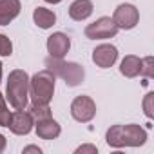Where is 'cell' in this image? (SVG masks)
<instances>
[{"instance_id":"25","label":"cell","mask_w":154,"mask_h":154,"mask_svg":"<svg viewBox=\"0 0 154 154\" xmlns=\"http://www.w3.org/2000/svg\"><path fill=\"white\" fill-rule=\"evenodd\" d=\"M0 82H2V62H0Z\"/></svg>"},{"instance_id":"13","label":"cell","mask_w":154,"mask_h":154,"mask_svg":"<svg viewBox=\"0 0 154 154\" xmlns=\"http://www.w3.org/2000/svg\"><path fill=\"white\" fill-rule=\"evenodd\" d=\"M93 9H94V6L91 0H74L69 6V17L76 22H82L93 15Z\"/></svg>"},{"instance_id":"18","label":"cell","mask_w":154,"mask_h":154,"mask_svg":"<svg viewBox=\"0 0 154 154\" xmlns=\"http://www.w3.org/2000/svg\"><path fill=\"white\" fill-rule=\"evenodd\" d=\"M9 120H11V111L8 109L6 96L0 93V125H2V127H8V125H9Z\"/></svg>"},{"instance_id":"5","label":"cell","mask_w":154,"mask_h":154,"mask_svg":"<svg viewBox=\"0 0 154 154\" xmlns=\"http://www.w3.org/2000/svg\"><path fill=\"white\" fill-rule=\"evenodd\" d=\"M71 116L80 122V123H87L96 116V103L91 96L87 94H80L76 96L71 103Z\"/></svg>"},{"instance_id":"12","label":"cell","mask_w":154,"mask_h":154,"mask_svg":"<svg viewBox=\"0 0 154 154\" xmlns=\"http://www.w3.org/2000/svg\"><path fill=\"white\" fill-rule=\"evenodd\" d=\"M20 0H0V26H8L20 15Z\"/></svg>"},{"instance_id":"22","label":"cell","mask_w":154,"mask_h":154,"mask_svg":"<svg viewBox=\"0 0 154 154\" xmlns=\"http://www.w3.org/2000/svg\"><path fill=\"white\" fill-rule=\"evenodd\" d=\"M6 145H8V141H6V136H4V134H0V152H4Z\"/></svg>"},{"instance_id":"15","label":"cell","mask_w":154,"mask_h":154,"mask_svg":"<svg viewBox=\"0 0 154 154\" xmlns=\"http://www.w3.org/2000/svg\"><path fill=\"white\" fill-rule=\"evenodd\" d=\"M33 20H35V24H36L40 29H49V27L54 26L56 15H54V11L47 9V8H36V9L33 11Z\"/></svg>"},{"instance_id":"9","label":"cell","mask_w":154,"mask_h":154,"mask_svg":"<svg viewBox=\"0 0 154 154\" xmlns=\"http://www.w3.org/2000/svg\"><path fill=\"white\" fill-rule=\"evenodd\" d=\"M116 60H118V49L112 44H102L93 51V62L102 69L112 67Z\"/></svg>"},{"instance_id":"3","label":"cell","mask_w":154,"mask_h":154,"mask_svg":"<svg viewBox=\"0 0 154 154\" xmlns=\"http://www.w3.org/2000/svg\"><path fill=\"white\" fill-rule=\"evenodd\" d=\"M45 69H49L54 76L62 78L69 87H76L80 85L85 78V71L80 63L76 62H65L63 58H53V56H47L45 62H44Z\"/></svg>"},{"instance_id":"14","label":"cell","mask_w":154,"mask_h":154,"mask_svg":"<svg viewBox=\"0 0 154 154\" xmlns=\"http://www.w3.org/2000/svg\"><path fill=\"white\" fill-rule=\"evenodd\" d=\"M140 69H141V58H138L134 54H127L120 63V72L125 78H136V76H140Z\"/></svg>"},{"instance_id":"17","label":"cell","mask_w":154,"mask_h":154,"mask_svg":"<svg viewBox=\"0 0 154 154\" xmlns=\"http://www.w3.org/2000/svg\"><path fill=\"white\" fill-rule=\"evenodd\" d=\"M140 74L143 76L145 80H150L152 76H154V58H152V56L141 58V69H140Z\"/></svg>"},{"instance_id":"24","label":"cell","mask_w":154,"mask_h":154,"mask_svg":"<svg viewBox=\"0 0 154 154\" xmlns=\"http://www.w3.org/2000/svg\"><path fill=\"white\" fill-rule=\"evenodd\" d=\"M44 2H49V4H60L62 0H44Z\"/></svg>"},{"instance_id":"6","label":"cell","mask_w":154,"mask_h":154,"mask_svg":"<svg viewBox=\"0 0 154 154\" xmlns=\"http://www.w3.org/2000/svg\"><path fill=\"white\" fill-rule=\"evenodd\" d=\"M118 31L120 29L116 27V24L112 22L111 17H102L85 27V36L89 40H107V38L116 36Z\"/></svg>"},{"instance_id":"19","label":"cell","mask_w":154,"mask_h":154,"mask_svg":"<svg viewBox=\"0 0 154 154\" xmlns=\"http://www.w3.org/2000/svg\"><path fill=\"white\" fill-rule=\"evenodd\" d=\"M11 54H13V42L6 35H0V56H11Z\"/></svg>"},{"instance_id":"10","label":"cell","mask_w":154,"mask_h":154,"mask_svg":"<svg viewBox=\"0 0 154 154\" xmlns=\"http://www.w3.org/2000/svg\"><path fill=\"white\" fill-rule=\"evenodd\" d=\"M71 49V38L65 33H53L47 38V53L53 58H63Z\"/></svg>"},{"instance_id":"7","label":"cell","mask_w":154,"mask_h":154,"mask_svg":"<svg viewBox=\"0 0 154 154\" xmlns=\"http://www.w3.org/2000/svg\"><path fill=\"white\" fill-rule=\"evenodd\" d=\"M112 22L116 24L118 29H125V31L134 29L138 26V22H140V11L132 4H120L114 9Z\"/></svg>"},{"instance_id":"4","label":"cell","mask_w":154,"mask_h":154,"mask_svg":"<svg viewBox=\"0 0 154 154\" xmlns=\"http://www.w3.org/2000/svg\"><path fill=\"white\" fill-rule=\"evenodd\" d=\"M56 76L49 69H42L29 78V96L33 103H49L54 94Z\"/></svg>"},{"instance_id":"21","label":"cell","mask_w":154,"mask_h":154,"mask_svg":"<svg viewBox=\"0 0 154 154\" xmlns=\"http://www.w3.org/2000/svg\"><path fill=\"white\" fill-rule=\"evenodd\" d=\"M84 152H91V154H96V152H98V149H96V145H91V143L80 145L78 149H76V154H84Z\"/></svg>"},{"instance_id":"23","label":"cell","mask_w":154,"mask_h":154,"mask_svg":"<svg viewBox=\"0 0 154 154\" xmlns=\"http://www.w3.org/2000/svg\"><path fill=\"white\" fill-rule=\"evenodd\" d=\"M24 152H38V154H40L42 150H40L38 147H35V145H29V147H26V149H24Z\"/></svg>"},{"instance_id":"11","label":"cell","mask_w":154,"mask_h":154,"mask_svg":"<svg viewBox=\"0 0 154 154\" xmlns=\"http://www.w3.org/2000/svg\"><path fill=\"white\" fill-rule=\"evenodd\" d=\"M35 129H36V136L42 140H54L60 136L62 127L56 120H53V116L44 118V120H36L35 122Z\"/></svg>"},{"instance_id":"1","label":"cell","mask_w":154,"mask_h":154,"mask_svg":"<svg viewBox=\"0 0 154 154\" xmlns=\"http://www.w3.org/2000/svg\"><path fill=\"white\" fill-rule=\"evenodd\" d=\"M105 141L109 147L122 149V147H141L147 141V131L136 123L129 125H112L107 134Z\"/></svg>"},{"instance_id":"16","label":"cell","mask_w":154,"mask_h":154,"mask_svg":"<svg viewBox=\"0 0 154 154\" xmlns=\"http://www.w3.org/2000/svg\"><path fill=\"white\" fill-rule=\"evenodd\" d=\"M33 116V120H44V118H49L51 116V109H49V103H31L29 109H27Z\"/></svg>"},{"instance_id":"2","label":"cell","mask_w":154,"mask_h":154,"mask_svg":"<svg viewBox=\"0 0 154 154\" xmlns=\"http://www.w3.org/2000/svg\"><path fill=\"white\" fill-rule=\"evenodd\" d=\"M6 98L13 109H26L29 100V74L24 69H15L8 76Z\"/></svg>"},{"instance_id":"20","label":"cell","mask_w":154,"mask_h":154,"mask_svg":"<svg viewBox=\"0 0 154 154\" xmlns=\"http://www.w3.org/2000/svg\"><path fill=\"white\" fill-rule=\"evenodd\" d=\"M152 102H154V93H149L143 100V111L147 114V118H152L154 116V107H152Z\"/></svg>"},{"instance_id":"8","label":"cell","mask_w":154,"mask_h":154,"mask_svg":"<svg viewBox=\"0 0 154 154\" xmlns=\"http://www.w3.org/2000/svg\"><path fill=\"white\" fill-rule=\"evenodd\" d=\"M33 125H35V120H33L31 112L26 111V109H17L15 112H11V120H9L8 129H9L13 134L26 136V134L31 132Z\"/></svg>"}]
</instances>
